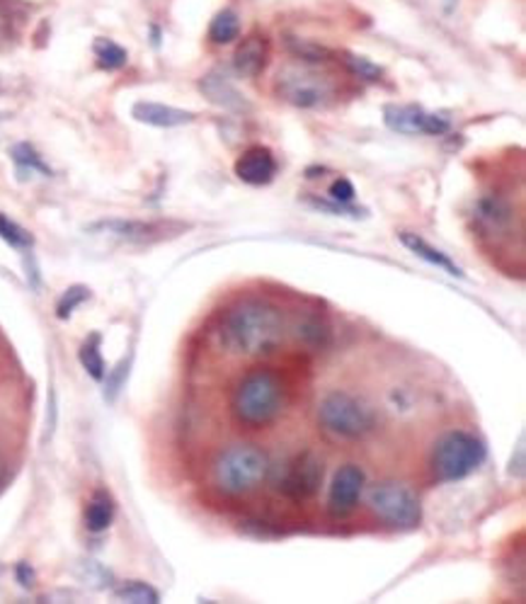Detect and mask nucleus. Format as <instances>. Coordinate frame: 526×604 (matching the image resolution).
<instances>
[{"instance_id": "24", "label": "nucleus", "mask_w": 526, "mask_h": 604, "mask_svg": "<svg viewBox=\"0 0 526 604\" xmlns=\"http://www.w3.org/2000/svg\"><path fill=\"white\" fill-rule=\"evenodd\" d=\"M0 239H3L10 248L15 251H30L35 245V239L27 229H22L20 223H15L10 217L0 214Z\"/></svg>"}, {"instance_id": "3", "label": "nucleus", "mask_w": 526, "mask_h": 604, "mask_svg": "<svg viewBox=\"0 0 526 604\" xmlns=\"http://www.w3.org/2000/svg\"><path fill=\"white\" fill-rule=\"evenodd\" d=\"M270 474V458L255 444H233L214 464V480L221 493L248 496Z\"/></svg>"}, {"instance_id": "13", "label": "nucleus", "mask_w": 526, "mask_h": 604, "mask_svg": "<svg viewBox=\"0 0 526 604\" xmlns=\"http://www.w3.org/2000/svg\"><path fill=\"white\" fill-rule=\"evenodd\" d=\"M131 115L137 121H143V125L159 127V129H173V127H183V125H189V121H195V112L177 109L161 103H137L131 109Z\"/></svg>"}, {"instance_id": "29", "label": "nucleus", "mask_w": 526, "mask_h": 604, "mask_svg": "<svg viewBox=\"0 0 526 604\" xmlns=\"http://www.w3.org/2000/svg\"><path fill=\"white\" fill-rule=\"evenodd\" d=\"M328 195L330 199L335 201H342V205H352V199H354V185L347 181V177H340V181H335L328 189Z\"/></svg>"}, {"instance_id": "26", "label": "nucleus", "mask_w": 526, "mask_h": 604, "mask_svg": "<svg viewBox=\"0 0 526 604\" xmlns=\"http://www.w3.org/2000/svg\"><path fill=\"white\" fill-rule=\"evenodd\" d=\"M308 205L320 209V211H326V214H332V217H352V219L364 217V209H356L352 205H342V201H335V199L308 197Z\"/></svg>"}, {"instance_id": "8", "label": "nucleus", "mask_w": 526, "mask_h": 604, "mask_svg": "<svg viewBox=\"0 0 526 604\" xmlns=\"http://www.w3.org/2000/svg\"><path fill=\"white\" fill-rule=\"evenodd\" d=\"M369 506L384 522L394 527H418L422 520V508L418 496L400 484H382L369 490Z\"/></svg>"}, {"instance_id": "30", "label": "nucleus", "mask_w": 526, "mask_h": 604, "mask_svg": "<svg viewBox=\"0 0 526 604\" xmlns=\"http://www.w3.org/2000/svg\"><path fill=\"white\" fill-rule=\"evenodd\" d=\"M127 367H129V362H121V364L117 367V372H115V376H112V379H109V382H107V398H109V400L117 396V391H119V386H121V376H125V374H127Z\"/></svg>"}, {"instance_id": "2", "label": "nucleus", "mask_w": 526, "mask_h": 604, "mask_svg": "<svg viewBox=\"0 0 526 604\" xmlns=\"http://www.w3.org/2000/svg\"><path fill=\"white\" fill-rule=\"evenodd\" d=\"M238 422L248 428H267L284 410V384L270 369H257L238 384L231 400Z\"/></svg>"}, {"instance_id": "25", "label": "nucleus", "mask_w": 526, "mask_h": 604, "mask_svg": "<svg viewBox=\"0 0 526 604\" xmlns=\"http://www.w3.org/2000/svg\"><path fill=\"white\" fill-rule=\"evenodd\" d=\"M115 597L121 600V602H131V604H155V602H161L159 592H155L151 585L141 583V580H129V583L117 588Z\"/></svg>"}, {"instance_id": "17", "label": "nucleus", "mask_w": 526, "mask_h": 604, "mask_svg": "<svg viewBox=\"0 0 526 604\" xmlns=\"http://www.w3.org/2000/svg\"><path fill=\"white\" fill-rule=\"evenodd\" d=\"M267 39L260 35H250L248 39H243L241 47L236 49V56H233V66L241 76H257L267 63Z\"/></svg>"}, {"instance_id": "14", "label": "nucleus", "mask_w": 526, "mask_h": 604, "mask_svg": "<svg viewBox=\"0 0 526 604\" xmlns=\"http://www.w3.org/2000/svg\"><path fill=\"white\" fill-rule=\"evenodd\" d=\"M91 231L107 233V236H115L129 243H149L161 239L163 226L161 223H149V221H121V219H112V221H100Z\"/></svg>"}, {"instance_id": "28", "label": "nucleus", "mask_w": 526, "mask_h": 604, "mask_svg": "<svg viewBox=\"0 0 526 604\" xmlns=\"http://www.w3.org/2000/svg\"><path fill=\"white\" fill-rule=\"evenodd\" d=\"M347 69L352 71V76L362 78V81H382L384 71L378 69L376 63H372L369 59H364V56H347Z\"/></svg>"}, {"instance_id": "11", "label": "nucleus", "mask_w": 526, "mask_h": 604, "mask_svg": "<svg viewBox=\"0 0 526 604\" xmlns=\"http://www.w3.org/2000/svg\"><path fill=\"white\" fill-rule=\"evenodd\" d=\"M364 480L366 476L356 464H347L335 474L328 496V508L335 518H344V514H350L356 508L364 490Z\"/></svg>"}, {"instance_id": "20", "label": "nucleus", "mask_w": 526, "mask_h": 604, "mask_svg": "<svg viewBox=\"0 0 526 604\" xmlns=\"http://www.w3.org/2000/svg\"><path fill=\"white\" fill-rule=\"evenodd\" d=\"M241 35V20L233 10H221V13L211 20L209 39L214 44H231Z\"/></svg>"}, {"instance_id": "12", "label": "nucleus", "mask_w": 526, "mask_h": 604, "mask_svg": "<svg viewBox=\"0 0 526 604\" xmlns=\"http://www.w3.org/2000/svg\"><path fill=\"white\" fill-rule=\"evenodd\" d=\"M233 171H236L238 181L260 187V185L272 183V177L277 175V161H274L270 149L250 147L236 161V167H233Z\"/></svg>"}, {"instance_id": "16", "label": "nucleus", "mask_w": 526, "mask_h": 604, "mask_svg": "<svg viewBox=\"0 0 526 604\" xmlns=\"http://www.w3.org/2000/svg\"><path fill=\"white\" fill-rule=\"evenodd\" d=\"M201 93H204L211 103L223 107V109H248V103H245L243 95L236 91V85L226 81V76H217V73H209L204 81L199 83Z\"/></svg>"}, {"instance_id": "5", "label": "nucleus", "mask_w": 526, "mask_h": 604, "mask_svg": "<svg viewBox=\"0 0 526 604\" xmlns=\"http://www.w3.org/2000/svg\"><path fill=\"white\" fill-rule=\"evenodd\" d=\"M318 422L344 440H360L374 430L376 416L362 398L347 391H332L318 403Z\"/></svg>"}, {"instance_id": "10", "label": "nucleus", "mask_w": 526, "mask_h": 604, "mask_svg": "<svg viewBox=\"0 0 526 604\" xmlns=\"http://www.w3.org/2000/svg\"><path fill=\"white\" fill-rule=\"evenodd\" d=\"M320 484H323V462L316 454L304 452L287 466L279 488H282V493L289 496L291 500H306L318 493Z\"/></svg>"}, {"instance_id": "9", "label": "nucleus", "mask_w": 526, "mask_h": 604, "mask_svg": "<svg viewBox=\"0 0 526 604\" xmlns=\"http://www.w3.org/2000/svg\"><path fill=\"white\" fill-rule=\"evenodd\" d=\"M384 121L388 129L408 133V137H416V133L442 137V133L452 129L449 119L442 115H432V112H424L418 105H388L384 109Z\"/></svg>"}, {"instance_id": "1", "label": "nucleus", "mask_w": 526, "mask_h": 604, "mask_svg": "<svg viewBox=\"0 0 526 604\" xmlns=\"http://www.w3.org/2000/svg\"><path fill=\"white\" fill-rule=\"evenodd\" d=\"M221 335L233 352L245 357L270 355L284 340V316L265 301H243L223 318Z\"/></svg>"}, {"instance_id": "7", "label": "nucleus", "mask_w": 526, "mask_h": 604, "mask_svg": "<svg viewBox=\"0 0 526 604\" xmlns=\"http://www.w3.org/2000/svg\"><path fill=\"white\" fill-rule=\"evenodd\" d=\"M519 214L514 201L502 193H486L474 205V226L478 236L490 243H502L514 236Z\"/></svg>"}, {"instance_id": "4", "label": "nucleus", "mask_w": 526, "mask_h": 604, "mask_svg": "<svg viewBox=\"0 0 526 604\" xmlns=\"http://www.w3.org/2000/svg\"><path fill=\"white\" fill-rule=\"evenodd\" d=\"M486 462V446L476 434L452 430L436 442L432 452V472L440 480H461L478 472Z\"/></svg>"}, {"instance_id": "27", "label": "nucleus", "mask_w": 526, "mask_h": 604, "mask_svg": "<svg viewBox=\"0 0 526 604\" xmlns=\"http://www.w3.org/2000/svg\"><path fill=\"white\" fill-rule=\"evenodd\" d=\"M87 297H91V292H87V287H71V289H66V294L59 299V304H56V316L69 318L71 313L78 306H81Z\"/></svg>"}, {"instance_id": "15", "label": "nucleus", "mask_w": 526, "mask_h": 604, "mask_svg": "<svg viewBox=\"0 0 526 604\" xmlns=\"http://www.w3.org/2000/svg\"><path fill=\"white\" fill-rule=\"evenodd\" d=\"M400 243L406 245V248L410 253H416L418 257H422L424 263H430L434 265L436 270H444L446 275H452V277H464V270L461 267H458L449 255L442 253L440 248H434V245H430L424 239H420L418 233H400Z\"/></svg>"}, {"instance_id": "6", "label": "nucleus", "mask_w": 526, "mask_h": 604, "mask_svg": "<svg viewBox=\"0 0 526 604\" xmlns=\"http://www.w3.org/2000/svg\"><path fill=\"white\" fill-rule=\"evenodd\" d=\"M277 95L294 107L316 109L330 103L335 88L328 76L308 66H287L277 73Z\"/></svg>"}, {"instance_id": "18", "label": "nucleus", "mask_w": 526, "mask_h": 604, "mask_svg": "<svg viewBox=\"0 0 526 604\" xmlns=\"http://www.w3.org/2000/svg\"><path fill=\"white\" fill-rule=\"evenodd\" d=\"M112 520H115V500H112L105 490H97L85 508V527L100 534L109 527Z\"/></svg>"}, {"instance_id": "19", "label": "nucleus", "mask_w": 526, "mask_h": 604, "mask_svg": "<svg viewBox=\"0 0 526 604\" xmlns=\"http://www.w3.org/2000/svg\"><path fill=\"white\" fill-rule=\"evenodd\" d=\"M287 47L301 63H306V66H320V63H328L332 59V51L328 47H323V44H316V42H308V39L289 37Z\"/></svg>"}, {"instance_id": "22", "label": "nucleus", "mask_w": 526, "mask_h": 604, "mask_svg": "<svg viewBox=\"0 0 526 604\" xmlns=\"http://www.w3.org/2000/svg\"><path fill=\"white\" fill-rule=\"evenodd\" d=\"M93 51H95V59H97V66L103 71H117L121 69V66L127 63V49H121L117 42L112 39H97L93 44Z\"/></svg>"}, {"instance_id": "23", "label": "nucleus", "mask_w": 526, "mask_h": 604, "mask_svg": "<svg viewBox=\"0 0 526 604\" xmlns=\"http://www.w3.org/2000/svg\"><path fill=\"white\" fill-rule=\"evenodd\" d=\"M10 155H13V161L17 165V173L20 175H51L49 165L42 161V155L30 147V143H17V147L10 151Z\"/></svg>"}, {"instance_id": "21", "label": "nucleus", "mask_w": 526, "mask_h": 604, "mask_svg": "<svg viewBox=\"0 0 526 604\" xmlns=\"http://www.w3.org/2000/svg\"><path fill=\"white\" fill-rule=\"evenodd\" d=\"M78 360H81L83 369L95 379V382H103V379L107 376L103 352H100V338H97V335H91V338H87L81 345V350H78Z\"/></svg>"}, {"instance_id": "31", "label": "nucleus", "mask_w": 526, "mask_h": 604, "mask_svg": "<svg viewBox=\"0 0 526 604\" xmlns=\"http://www.w3.org/2000/svg\"><path fill=\"white\" fill-rule=\"evenodd\" d=\"M17 578L25 580V583H22V585H32V570L27 568V564H20L17 566Z\"/></svg>"}]
</instances>
